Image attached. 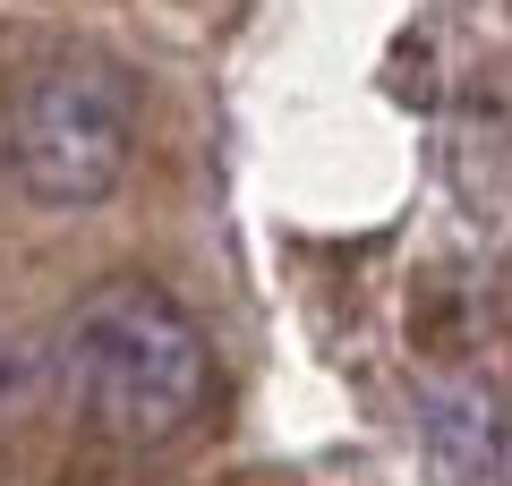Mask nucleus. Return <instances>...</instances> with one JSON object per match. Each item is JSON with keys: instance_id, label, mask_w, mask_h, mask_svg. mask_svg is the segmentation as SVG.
Masks as SVG:
<instances>
[{"instance_id": "obj_2", "label": "nucleus", "mask_w": 512, "mask_h": 486, "mask_svg": "<svg viewBox=\"0 0 512 486\" xmlns=\"http://www.w3.org/2000/svg\"><path fill=\"white\" fill-rule=\"evenodd\" d=\"M128 137H137V86L94 52H60L18 86L9 111V171L35 205H103L128 171Z\"/></svg>"}, {"instance_id": "obj_1", "label": "nucleus", "mask_w": 512, "mask_h": 486, "mask_svg": "<svg viewBox=\"0 0 512 486\" xmlns=\"http://www.w3.org/2000/svg\"><path fill=\"white\" fill-rule=\"evenodd\" d=\"M60 376H69V401L94 435L137 444V452L188 435L205 418V393H214L197 316L146 273H111L69 307Z\"/></svg>"}]
</instances>
